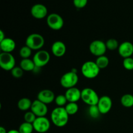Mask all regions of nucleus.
<instances>
[{
  "label": "nucleus",
  "instance_id": "nucleus-1",
  "mask_svg": "<svg viewBox=\"0 0 133 133\" xmlns=\"http://www.w3.org/2000/svg\"><path fill=\"white\" fill-rule=\"evenodd\" d=\"M69 114L64 107L55 108L51 113V120L55 126L63 127L68 123Z\"/></svg>",
  "mask_w": 133,
  "mask_h": 133
},
{
  "label": "nucleus",
  "instance_id": "nucleus-17",
  "mask_svg": "<svg viewBox=\"0 0 133 133\" xmlns=\"http://www.w3.org/2000/svg\"><path fill=\"white\" fill-rule=\"evenodd\" d=\"M51 51L56 57H62L66 52V46L62 41H55L51 45Z\"/></svg>",
  "mask_w": 133,
  "mask_h": 133
},
{
  "label": "nucleus",
  "instance_id": "nucleus-9",
  "mask_svg": "<svg viewBox=\"0 0 133 133\" xmlns=\"http://www.w3.org/2000/svg\"><path fill=\"white\" fill-rule=\"evenodd\" d=\"M89 50L93 55L96 57L105 55L107 48L106 44L100 40H96L92 41L89 45Z\"/></svg>",
  "mask_w": 133,
  "mask_h": 133
},
{
  "label": "nucleus",
  "instance_id": "nucleus-6",
  "mask_svg": "<svg viewBox=\"0 0 133 133\" xmlns=\"http://www.w3.org/2000/svg\"><path fill=\"white\" fill-rule=\"evenodd\" d=\"M0 66L5 71H11L16 66L14 56L9 53L1 52L0 54Z\"/></svg>",
  "mask_w": 133,
  "mask_h": 133
},
{
  "label": "nucleus",
  "instance_id": "nucleus-19",
  "mask_svg": "<svg viewBox=\"0 0 133 133\" xmlns=\"http://www.w3.org/2000/svg\"><path fill=\"white\" fill-rule=\"evenodd\" d=\"M19 66L23 71H32L36 68L33 60L31 58H23L20 61Z\"/></svg>",
  "mask_w": 133,
  "mask_h": 133
},
{
  "label": "nucleus",
  "instance_id": "nucleus-13",
  "mask_svg": "<svg viewBox=\"0 0 133 133\" xmlns=\"http://www.w3.org/2000/svg\"><path fill=\"white\" fill-rule=\"evenodd\" d=\"M97 107L101 114H106L110 112L112 107V101L109 96H103L99 99Z\"/></svg>",
  "mask_w": 133,
  "mask_h": 133
},
{
  "label": "nucleus",
  "instance_id": "nucleus-8",
  "mask_svg": "<svg viewBox=\"0 0 133 133\" xmlns=\"http://www.w3.org/2000/svg\"><path fill=\"white\" fill-rule=\"evenodd\" d=\"M36 68H42L49 63L50 61V54L45 50H39L34 55L32 58Z\"/></svg>",
  "mask_w": 133,
  "mask_h": 133
},
{
  "label": "nucleus",
  "instance_id": "nucleus-30",
  "mask_svg": "<svg viewBox=\"0 0 133 133\" xmlns=\"http://www.w3.org/2000/svg\"><path fill=\"white\" fill-rule=\"evenodd\" d=\"M23 71H24L21 68L20 66H15L11 70V74L13 77L16 78V79H19L23 76Z\"/></svg>",
  "mask_w": 133,
  "mask_h": 133
},
{
  "label": "nucleus",
  "instance_id": "nucleus-18",
  "mask_svg": "<svg viewBox=\"0 0 133 133\" xmlns=\"http://www.w3.org/2000/svg\"><path fill=\"white\" fill-rule=\"evenodd\" d=\"M16 45L15 41L10 38H5L0 42V49L3 53H11L15 49Z\"/></svg>",
  "mask_w": 133,
  "mask_h": 133
},
{
  "label": "nucleus",
  "instance_id": "nucleus-3",
  "mask_svg": "<svg viewBox=\"0 0 133 133\" xmlns=\"http://www.w3.org/2000/svg\"><path fill=\"white\" fill-rule=\"evenodd\" d=\"M45 44V40L42 35L38 33H32L29 35L25 40V45L31 48L32 50L39 51Z\"/></svg>",
  "mask_w": 133,
  "mask_h": 133
},
{
  "label": "nucleus",
  "instance_id": "nucleus-20",
  "mask_svg": "<svg viewBox=\"0 0 133 133\" xmlns=\"http://www.w3.org/2000/svg\"><path fill=\"white\" fill-rule=\"evenodd\" d=\"M32 103V101H31L29 98L23 97L18 101V107L22 111H28L29 109H31Z\"/></svg>",
  "mask_w": 133,
  "mask_h": 133
},
{
  "label": "nucleus",
  "instance_id": "nucleus-24",
  "mask_svg": "<svg viewBox=\"0 0 133 133\" xmlns=\"http://www.w3.org/2000/svg\"><path fill=\"white\" fill-rule=\"evenodd\" d=\"M18 131L20 133H32L35 130L32 123L24 122L19 125Z\"/></svg>",
  "mask_w": 133,
  "mask_h": 133
},
{
  "label": "nucleus",
  "instance_id": "nucleus-14",
  "mask_svg": "<svg viewBox=\"0 0 133 133\" xmlns=\"http://www.w3.org/2000/svg\"><path fill=\"white\" fill-rule=\"evenodd\" d=\"M55 97L53 91L49 89H44L38 92L37 95V99L40 100L46 105H49L53 101H55Z\"/></svg>",
  "mask_w": 133,
  "mask_h": 133
},
{
  "label": "nucleus",
  "instance_id": "nucleus-27",
  "mask_svg": "<svg viewBox=\"0 0 133 133\" xmlns=\"http://www.w3.org/2000/svg\"><path fill=\"white\" fill-rule=\"evenodd\" d=\"M106 46L107 49H109L110 51H114L116 49H118L119 45L118 41L116 39L114 38H110L106 42Z\"/></svg>",
  "mask_w": 133,
  "mask_h": 133
},
{
  "label": "nucleus",
  "instance_id": "nucleus-2",
  "mask_svg": "<svg viewBox=\"0 0 133 133\" xmlns=\"http://www.w3.org/2000/svg\"><path fill=\"white\" fill-rule=\"evenodd\" d=\"M82 74L84 77L88 79H92L97 77L100 71V69L96 64V62L89 61L84 62L81 69Z\"/></svg>",
  "mask_w": 133,
  "mask_h": 133
},
{
  "label": "nucleus",
  "instance_id": "nucleus-15",
  "mask_svg": "<svg viewBox=\"0 0 133 133\" xmlns=\"http://www.w3.org/2000/svg\"><path fill=\"white\" fill-rule=\"evenodd\" d=\"M118 53L123 58L131 57L133 55V44L129 41H125L119 44Z\"/></svg>",
  "mask_w": 133,
  "mask_h": 133
},
{
  "label": "nucleus",
  "instance_id": "nucleus-16",
  "mask_svg": "<svg viewBox=\"0 0 133 133\" xmlns=\"http://www.w3.org/2000/svg\"><path fill=\"white\" fill-rule=\"evenodd\" d=\"M64 95L68 103H77L81 99V91L76 87L67 89Z\"/></svg>",
  "mask_w": 133,
  "mask_h": 133
},
{
  "label": "nucleus",
  "instance_id": "nucleus-22",
  "mask_svg": "<svg viewBox=\"0 0 133 133\" xmlns=\"http://www.w3.org/2000/svg\"><path fill=\"white\" fill-rule=\"evenodd\" d=\"M96 64L99 67L100 70L105 69L109 66V59L107 56L103 55L98 57L96 61Z\"/></svg>",
  "mask_w": 133,
  "mask_h": 133
},
{
  "label": "nucleus",
  "instance_id": "nucleus-7",
  "mask_svg": "<svg viewBox=\"0 0 133 133\" xmlns=\"http://www.w3.org/2000/svg\"><path fill=\"white\" fill-rule=\"evenodd\" d=\"M47 24L54 31H58L64 26V19L61 15L57 13H51L47 16Z\"/></svg>",
  "mask_w": 133,
  "mask_h": 133
},
{
  "label": "nucleus",
  "instance_id": "nucleus-23",
  "mask_svg": "<svg viewBox=\"0 0 133 133\" xmlns=\"http://www.w3.org/2000/svg\"><path fill=\"white\" fill-rule=\"evenodd\" d=\"M64 108L69 116L75 115L79 110V105L77 103H68Z\"/></svg>",
  "mask_w": 133,
  "mask_h": 133
},
{
  "label": "nucleus",
  "instance_id": "nucleus-34",
  "mask_svg": "<svg viewBox=\"0 0 133 133\" xmlns=\"http://www.w3.org/2000/svg\"><path fill=\"white\" fill-rule=\"evenodd\" d=\"M8 131H6V129L3 127H0V133H7Z\"/></svg>",
  "mask_w": 133,
  "mask_h": 133
},
{
  "label": "nucleus",
  "instance_id": "nucleus-11",
  "mask_svg": "<svg viewBox=\"0 0 133 133\" xmlns=\"http://www.w3.org/2000/svg\"><path fill=\"white\" fill-rule=\"evenodd\" d=\"M31 110L36 116V117H44L48 112V105L44 103L40 100L36 99L32 101Z\"/></svg>",
  "mask_w": 133,
  "mask_h": 133
},
{
  "label": "nucleus",
  "instance_id": "nucleus-26",
  "mask_svg": "<svg viewBox=\"0 0 133 133\" xmlns=\"http://www.w3.org/2000/svg\"><path fill=\"white\" fill-rule=\"evenodd\" d=\"M55 103L58 107H64V106H66L67 105V103L68 102L65 95L60 94L55 97Z\"/></svg>",
  "mask_w": 133,
  "mask_h": 133
},
{
  "label": "nucleus",
  "instance_id": "nucleus-35",
  "mask_svg": "<svg viewBox=\"0 0 133 133\" xmlns=\"http://www.w3.org/2000/svg\"><path fill=\"white\" fill-rule=\"evenodd\" d=\"M7 133H20L18 130H15V129H11L10 131H8Z\"/></svg>",
  "mask_w": 133,
  "mask_h": 133
},
{
  "label": "nucleus",
  "instance_id": "nucleus-12",
  "mask_svg": "<svg viewBox=\"0 0 133 133\" xmlns=\"http://www.w3.org/2000/svg\"><path fill=\"white\" fill-rule=\"evenodd\" d=\"M48 8L44 5L37 3L34 5L31 9V14L35 18L41 19L45 18L48 15Z\"/></svg>",
  "mask_w": 133,
  "mask_h": 133
},
{
  "label": "nucleus",
  "instance_id": "nucleus-4",
  "mask_svg": "<svg viewBox=\"0 0 133 133\" xmlns=\"http://www.w3.org/2000/svg\"><path fill=\"white\" fill-rule=\"evenodd\" d=\"M99 98L97 92L92 88H85L81 90V100L89 107L97 105Z\"/></svg>",
  "mask_w": 133,
  "mask_h": 133
},
{
  "label": "nucleus",
  "instance_id": "nucleus-29",
  "mask_svg": "<svg viewBox=\"0 0 133 133\" xmlns=\"http://www.w3.org/2000/svg\"><path fill=\"white\" fill-rule=\"evenodd\" d=\"M36 116L32 112V111H27L25 114L23 116V119H24V122H27L29 123H33L35 119H36Z\"/></svg>",
  "mask_w": 133,
  "mask_h": 133
},
{
  "label": "nucleus",
  "instance_id": "nucleus-33",
  "mask_svg": "<svg viewBox=\"0 0 133 133\" xmlns=\"http://www.w3.org/2000/svg\"><path fill=\"white\" fill-rule=\"evenodd\" d=\"M5 38H6L5 37V34L4 33L2 30H0V42L3 40Z\"/></svg>",
  "mask_w": 133,
  "mask_h": 133
},
{
  "label": "nucleus",
  "instance_id": "nucleus-28",
  "mask_svg": "<svg viewBox=\"0 0 133 133\" xmlns=\"http://www.w3.org/2000/svg\"><path fill=\"white\" fill-rule=\"evenodd\" d=\"M88 114H89L90 116L92 118H98L100 116L101 112H100L99 108L97 105H92V106H90L89 109H88Z\"/></svg>",
  "mask_w": 133,
  "mask_h": 133
},
{
  "label": "nucleus",
  "instance_id": "nucleus-31",
  "mask_svg": "<svg viewBox=\"0 0 133 133\" xmlns=\"http://www.w3.org/2000/svg\"><path fill=\"white\" fill-rule=\"evenodd\" d=\"M123 66L127 70H133V58L128 57V58H123Z\"/></svg>",
  "mask_w": 133,
  "mask_h": 133
},
{
  "label": "nucleus",
  "instance_id": "nucleus-5",
  "mask_svg": "<svg viewBox=\"0 0 133 133\" xmlns=\"http://www.w3.org/2000/svg\"><path fill=\"white\" fill-rule=\"evenodd\" d=\"M79 81V77L77 73L73 71L65 73L60 79V83L61 86L64 88H68L75 87Z\"/></svg>",
  "mask_w": 133,
  "mask_h": 133
},
{
  "label": "nucleus",
  "instance_id": "nucleus-10",
  "mask_svg": "<svg viewBox=\"0 0 133 133\" xmlns=\"http://www.w3.org/2000/svg\"><path fill=\"white\" fill-rule=\"evenodd\" d=\"M34 130L38 133H47L50 129L51 123L45 116L37 117L32 123Z\"/></svg>",
  "mask_w": 133,
  "mask_h": 133
},
{
  "label": "nucleus",
  "instance_id": "nucleus-25",
  "mask_svg": "<svg viewBox=\"0 0 133 133\" xmlns=\"http://www.w3.org/2000/svg\"><path fill=\"white\" fill-rule=\"evenodd\" d=\"M32 49L30 48H29L27 45L23 46L20 49H19V56L23 58H30L31 55H32Z\"/></svg>",
  "mask_w": 133,
  "mask_h": 133
},
{
  "label": "nucleus",
  "instance_id": "nucleus-32",
  "mask_svg": "<svg viewBox=\"0 0 133 133\" xmlns=\"http://www.w3.org/2000/svg\"><path fill=\"white\" fill-rule=\"evenodd\" d=\"M88 0H73L74 6L78 9H83L87 6Z\"/></svg>",
  "mask_w": 133,
  "mask_h": 133
},
{
  "label": "nucleus",
  "instance_id": "nucleus-21",
  "mask_svg": "<svg viewBox=\"0 0 133 133\" xmlns=\"http://www.w3.org/2000/svg\"><path fill=\"white\" fill-rule=\"evenodd\" d=\"M121 103L124 107L131 108L133 107V96L130 94H124L121 97Z\"/></svg>",
  "mask_w": 133,
  "mask_h": 133
}]
</instances>
